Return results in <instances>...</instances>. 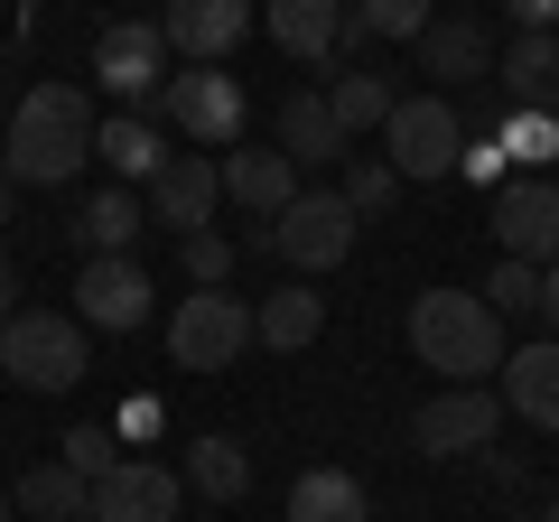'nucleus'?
<instances>
[{"label":"nucleus","mask_w":559,"mask_h":522,"mask_svg":"<svg viewBox=\"0 0 559 522\" xmlns=\"http://www.w3.org/2000/svg\"><path fill=\"white\" fill-rule=\"evenodd\" d=\"M159 112L178 121L197 150H234V141H242V121H252V103H242V84L224 75V66H187V75L159 84Z\"/></svg>","instance_id":"obj_6"},{"label":"nucleus","mask_w":559,"mask_h":522,"mask_svg":"<svg viewBox=\"0 0 559 522\" xmlns=\"http://www.w3.org/2000/svg\"><path fill=\"white\" fill-rule=\"evenodd\" d=\"M261 28L280 38V57L336 66V47H345V0H261Z\"/></svg>","instance_id":"obj_16"},{"label":"nucleus","mask_w":559,"mask_h":522,"mask_svg":"<svg viewBox=\"0 0 559 522\" xmlns=\"http://www.w3.org/2000/svg\"><path fill=\"white\" fill-rule=\"evenodd\" d=\"M252 28H261V0H168L159 10L168 57H187V66H224Z\"/></svg>","instance_id":"obj_8"},{"label":"nucleus","mask_w":559,"mask_h":522,"mask_svg":"<svg viewBox=\"0 0 559 522\" xmlns=\"http://www.w3.org/2000/svg\"><path fill=\"white\" fill-rule=\"evenodd\" d=\"M457 178H476V187H503V141H495V131H485V141H466Z\"/></svg>","instance_id":"obj_34"},{"label":"nucleus","mask_w":559,"mask_h":522,"mask_svg":"<svg viewBox=\"0 0 559 522\" xmlns=\"http://www.w3.org/2000/svg\"><path fill=\"white\" fill-rule=\"evenodd\" d=\"M242 345H252V308L224 299V289H197V299H178V318H168V364H178V373H224Z\"/></svg>","instance_id":"obj_7"},{"label":"nucleus","mask_w":559,"mask_h":522,"mask_svg":"<svg viewBox=\"0 0 559 522\" xmlns=\"http://www.w3.org/2000/svg\"><path fill=\"white\" fill-rule=\"evenodd\" d=\"M503 402H513L532 429H550V439H559V336L503 355Z\"/></svg>","instance_id":"obj_18"},{"label":"nucleus","mask_w":559,"mask_h":522,"mask_svg":"<svg viewBox=\"0 0 559 522\" xmlns=\"http://www.w3.org/2000/svg\"><path fill=\"white\" fill-rule=\"evenodd\" d=\"M429 28V0H345V47L355 38H411Z\"/></svg>","instance_id":"obj_29"},{"label":"nucleus","mask_w":559,"mask_h":522,"mask_svg":"<svg viewBox=\"0 0 559 522\" xmlns=\"http://www.w3.org/2000/svg\"><path fill=\"white\" fill-rule=\"evenodd\" d=\"M140 224H150V215H140V197H131V187H103V197L75 215V234H84V252L103 261V252H131V242H140Z\"/></svg>","instance_id":"obj_26"},{"label":"nucleus","mask_w":559,"mask_h":522,"mask_svg":"<svg viewBox=\"0 0 559 522\" xmlns=\"http://www.w3.org/2000/svg\"><path fill=\"white\" fill-rule=\"evenodd\" d=\"M373 503H364V485L345 476V466H308L299 485H289V522H364Z\"/></svg>","instance_id":"obj_25"},{"label":"nucleus","mask_w":559,"mask_h":522,"mask_svg":"<svg viewBox=\"0 0 559 522\" xmlns=\"http://www.w3.org/2000/svg\"><path fill=\"white\" fill-rule=\"evenodd\" d=\"M94 84L103 94H121V103H150L168 84V38H159V20H112L94 38Z\"/></svg>","instance_id":"obj_11"},{"label":"nucleus","mask_w":559,"mask_h":522,"mask_svg":"<svg viewBox=\"0 0 559 522\" xmlns=\"http://www.w3.org/2000/svg\"><path fill=\"white\" fill-rule=\"evenodd\" d=\"M485 308H495V318H522V308H540V261H513V252H495Z\"/></svg>","instance_id":"obj_30"},{"label":"nucleus","mask_w":559,"mask_h":522,"mask_svg":"<svg viewBox=\"0 0 559 522\" xmlns=\"http://www.w3.org/2000/svg\"><path fill=\"white\" fill-rule=\"evenodd\" d=\"M503 20H513V38H532V28H559V0H503Z\"/></svg>","instance_id":"obj_35"},{"label":"nucleus","mask_w":559,"mask_h":522,"mask_svg":"<svg viewBox=\"0 0 559 522\" xmlns=\"http://www.w3.org/2000/svg\"><path fill=\"white\" fill-rule=\"evenodd\" d=\"M336 197L355 205V215H382V205L401 197V168H392V159H355V168H345V187H336Z\"/></svg>","instance_id":"obj_32"},{"label":"nucleus","mask_w":559,"mask_h":522,"mask_svg":"<svg viewBox=\"0 0 559 522\" xmlns=\"http://www.w3.org/2000/svg\"><path fill=\"white\" fill-rule=\"evenodd\" d=\"M94 159L112 168L121 187H150L168 168V141H159V121H140V112H112V121H94Z\"/></svg>","instance_id":"obj_20"},{"label":"nucleus","mask_w":559,"mask_h":522,"mask_svg":"<svg viewBox=\"0 0 559 522\" xmlns=\"http://www.w3.org/2000/svg\"><path fill=\"white\" fill-rule=\"evenodd\" d=\"M419 66L439 84H485L495 75V28L485 20H429L419 28Z\"/></svg>","instance_id":"obj_17"},{"label":"nucleus","mask_w":559,"mask_h":522,"mask_svg":"<svg viewBox=\"0 0 559 522\" xmlns=\"http://www.w3.org/2000/svg\"><path fill=\"white\" fill-rule=\"evenodd\" d=\"M10 513H20V503H10V485H0V522H10Z\"/></svg>","instance_id":"obj_38"},{"label":"nucleus","mask_w":559,"mask_h":522,"mask_svg":"<svg viewBox=\"0 0 559 522\" xmlns=\"http://www.w3.org/2000/svg\"><path fill=\"white\" fill-rule=\"evenodd\" d=\"M215 205H224V159H205V150H168V168L150 178V215L187 242V234H205Z\"/></svg>","instance_id":"obj_13"},{"label":"nucleus","mask_w":559,"mask_h":522,"mask_svg":"<svg viewBox=\"0 0 559 522\" xmlns=\"http://www.w3.org/2000/svg\"><path fill=\"white\" fill-rule=\"evenodd\" d=\"M495 429H503V402H495V392H485V382H448L439 402H419L411 439L429 448V458H476V448H495Z\"/></svg>","instance_id":"obj_9"},{"label":"nucleus","mask_w":559,"mask_h":522,"mask_svg":"<svg viewBox=\"0 0 559 522\" xmlns=\"http://www.w3.org/2000/svg\"><path fill=\"white\" fill-rule=\"evenodd\" d=\"M0 224H10V178H0Z\"/></svg>","instance_id":"obj_39"},{"label":"nucleus","mask_w":559,"mask_h":522,"mask_svg":"<svg viewBox=\"0 0 559 522\" xmlns=\"http://www.w3.org/2000/svg\"><path fill=\"white\" fill-rule=\"evenodd\" d=\"M178 261H187V281H197V289H224V281H234V242H224V234H187Z\"/></svg>","instance_id":"obj_33"},{"label":"nucleus","mask_w":559,"mask_h":522,"mask_svg":"<svg viewBox=\"0 0 559 522\" xmlns=\"http://www.w3.org/2000/svg\"><path fill=\"white\" fill-rule=\"evenodd\" d=\"M485 224H495V252L540 261V271L559 261V187H550V178H503Z\"/></svg>","instance_id":"obj_10"},{"label":"nucleus","mask_w":559,"mask_h":522,"mask_svg":"<svg viewBox=\"0 0 559 522\" xmlns=\"http://www.w3.org/2000/svg\"><path fill=\"white\" fill-rule=\"evenodd\" d=\"M224 197H234V205H252V215L271 224L280 205L299 197V159H289L280 141H271V150H234V159H224Z\"/></svg>","instance_id":"obj_19"},{"label":"nucleus","mask_w":559,"mask_h":522,"mask_svg":"<svg viewBox=\"0 0 559 522\" xmlns=\"http://www.w3.org/2000/svg\"><path fill=\"white\" fill-rule=\"evenodd\" d=\"M540 318H550V336H559V261L540 271Z\"/></svg>","instance_id":"obj_37"},{"label":"nucleus","mask_w":559,"mask_h":522,"mask_svg":"<svg viewBox=\"0 0 559 522\" xmlns=\"http://www.w3.org/2000/svg\"><path fill=\"white\" fill-rule=\"evenodd\" d=\"M57 458L75 466L84 485H103V476L121 466V429H94V420H84V429H66V448H57Z\"/></svg>","instance_id":"obj_31"},{"label":"nucleus","mask_w":559,"mask_h":522,"mask_svg":"<svg viewBox=\"0 0 559 522\" xmlns=\"http://www.w3.org/2000/svg\"><path fill=\"white\" fill-rule=\"evenodd\" d=\"M187 485H197L205 503H242L252 495V458H242V439H224V429H205V439H187Z\"/></svg>","instance_id":"obj_24"},{"label":"nucleus","mask_w":559,"mask_h":522,"mask_svg":"<svg viewBox=\"0 0 559 522\" xmlns=\"http://www.w3.org/2000/svg\"><path fill=\"white\" fill-rule=\"evenodd\" d=\"M503 522H522V513H503Z\"/></svg>","instance_id":"obj_42"},{"label":"nucleus","mask_w":559,"mask_h":522,"mask_svg":"<svg viewBox=\"0 0 559 522\" xmlns=\"http://www.w3.org/2000/svg\"><path fill=\"white\" fill-rule=\"evenodd\" d=\"M0 373L28 382V392H75L94 364H84V318L66 308H20V318L0 327Z\"/></svg>","instance_id":"obj_4"},{"label":"nucleus","mask_w":559,"mask_h":522,"mask_svg":"<svg viewBox=\"0 0 559 522\" xmlns=\"http://www.w3.org/2000/svg\"><path fill=\"white\" fill-rule=\"evenodd\" d=\"M540 522H559V503H550V513H540Z\"/></svg>","instance_id":"obj_41"},{"label":"nucleus","mask_w":559,"mask_h":522,"mask_svg":"<svg viewBox=\"0 0 559 522\" xmlns=\"http://www.w3.org/2000/svg\"><path fill=\"white\" fill-rule=\"evenodd\" d=\"M178 495H187L178 466H159V458H121L112 476L94 485V522H178Z\"/></svg>","instance_id":"obj_14"},{"label":"nucleus","mask_w":559,"mask_h":522,"mask_svg":"<svg viewBox=\"0 0 559 522\" xmlns=\"http://www.w3.org/2000/svg\"><path fill=\"white\" fill-rule=\"evenodd\" d=\"M495 84H503V112H559V28H532L495 57Z\"/></svg>","instance_id":"obj_15"},{"label":"nucleus","mask_w":559,"mask_h":522,"mask_svg":"<svg viewBox=\"0 0 559 522\" xmlns=\"http://www.w3.org/2000/svg\"><path fill=\"white\" fill-rule=\"evenodd\" d=\"M392 84H382V75H364V66H345V75L336 84H326V112H336L345 121V141H355V131H382V121H392Z\"/></svg>","instance_id":"obj_27"},{"label":"nucleus","mask_w":559,"mask_h":522,"mask_svg":"<svg viewBox=\"0 0 559 522\" xmlns=\"http://www.w3.org/2000/svg\"><path fill=\"white\" fill-rule=\"evenodd\" d=\"M411 345H419V364L448 373V382L503 373V318L485 308V289H419L411 299Z\"/></svg>","instance_id":"obj_2"},{"label":"nucleus","mask_w":559,"mask_h":522,"mask_svg":"<svg viewBox=\"0 0 559 522\" xmlns=\"http://www.w3.org/2000/svg\"><path fill=\"white\" fill-rule=\"evenodd\" d=\"M280 150H289L299 168L355 159V141H345V121L326 112V94H289V103H280Z\"/></svg>","instance_id":"obj_21"},{"label":"nucleus","mask_w":559,"mask_h":522,"mask_svg":"<svg viewBox=\"0 0 559 522\" xmlns=\"http://www.w3.org/2000/svg\"><path fill=\"white\" fill-rule=\"evenodd\" d=\"M382 159L401 168V187H411V178H457V159H466L457 103H448V94H401L392 121H382Z\"/></svg>","instance_id":"obj_5"},{"label":"nucleus","mask_w":559,"mask_h":522,"mask_svg":"<svg viewBox=\"0 0 559 522\" xmlns=\"http://www.w3.org/2000/svg\"><path fill=\"white\" fill-rule=\"evenodd\" d=\"M252 252L289 261V271H336V261L355 252V205H345L336 187H299V197L252 234Z\"/></svg>","instance_id":"obj_3"},{"label":"nucleus","mask_w":559,"mask_h":522,"mask_svg":"<svg viewBox=\"0 0 559 522\" xmlns=\"http://www.w3.org/2000/svg\"><path fill=\"white\" fill-rule=\"evenodd\" d=\"M75 318H84V327H112V336L150 327V271H140L131 252L84 261V271H75Z\"/></svg>","instance_id":"obj_12"},{"label":"nucleus","mask_w":559,"mask_h":522,"mask_svg":"<svg viewBox=\"0 0 559 522\" xmlns=\"http://www.w3.org/2000/svg\"><path fill=\"white\" fill-rule=\"evenodd\" d=\"M10 503H20L28 522H94V485L75 476L66 458H47V466H28L20 485H10Z\"/></svg>","instance_id":"obj_23"},{"label":"nucleus","mask_w":559,"mask_h":522,"mask_svg":"<svg viewBox=\"0 0 559 522\" xmlns=\"http://www.w3.org/2000/svg\"><path fill=\"white\" fill-rule=\"evenodd\" d=\"M0 66H10V38H0Z\"/></svg>","instance_id":"obj_40"},{"label":"nucleus","mask_w":559,"mask_h":522,"mask_svg":"<svg viewBox=\"0 0 559 522\" xmlns=\"http://www.w3.org/2000/svg\"><path fill=\"white\" fill-rule=\"evenodd\" d=\"M94 159V103L75 84H28L20 112H10V141H0V178L10 187H66Z\"/></svg>","instance_id":"obj_1"},{"label":"nucleus","mask_w":559,"mask_h":522,"mask_svg":"<svg viewBox=\"0 0 559 522\" xmlns=\"http://www.w3.org/2000/svg\"><path fill=\"white\" fill-rule=\"evenodd\" d=\"M495 141H503V168L540 178V168L559 159V112H503V121H495Z\"/></svg>","instance_id":"obj_28"},{"label":"nucleus","mask_w":559,"mask_h":522,"mask_svg":"<svg viewBox=\"0 0 559 522\" xmlns=\"http://www.w3.org/2000/svg\"><path fill=\"white\" fill-rule=\"evenodd\" d=\"M10 318H20V261L0 252V327H10Z\"/></svg>","instance_id":"obj_36"},{"label":"nucleus","mask_w":559,"mask_h":522,"mask_svg":"<svg viewBox=\"0 0 559 522\" xmlns=\"http://www.w3.org/2000/svg\"><path fill=\"white\" fill-rule=\"evenodd\" d=\"M326 336V299L318 289H271V299L252 308V345H271V355H299V345H318Z\"/></svg>","instance_id":"obj_22"}]
</instances>
